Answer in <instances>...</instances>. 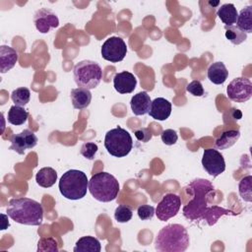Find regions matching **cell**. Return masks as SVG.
Wrapping results in <instances>:
<instances>
[{
	"mask_svg": "<svg viewBox=\"0 0 252 252\" xmlns=\"http://www.w3.org/2000/svg\"><path fill=\"white\" fill-rule=\"evenodd\" d=\"M186 190L193 195V199L183 208V215L186 219L190 220H205L209 225H214L223 215L235 216V213L222 207H208V194L214 191V186L209 180L195 179L186 187Z\"/></svg>",
	"mask_w": 252,
	"mask_h": 252,
	"instance_id": "obj_1",
	"label": "cell"
},
{
	"mask_svg": "<svg viewBox=\"0 0 252 252\" xmlns=\"http://www.w3.org/2000/svg\"><path fill=\"white\" fill-rule=\"evenodd\" d=\"M6 213L16 222L26 225H40L43 220L41 204L25 197L11 199Z\"/></svg>",
	"mask_w": 252,
	"mask_h": 252,
	"instance_id": "obj_2",
	"label": "cell"
},
{
	"mask_svg": "<svg viewBox=\"0 0 252 252\" xmlns=\"http://www.w3.org/2000/svg\"><path fill=\"white\" fill-rule=\"evenodd\" d=\"M187 229L178 223L163 226L157 234L155 248L160 252H183L189 246Z\"/></svg>",
	"mask_w": 252,
	"mask_h": 252,
	"instance_id": "obj_3",
	"label": "cell"
},
{
	"mask_svg": "<svg viewBox=\"0 0 252 252\" xmlns=\"http://www.w3.org/2000/svg\"><path fill=\"white\" fill-rule=\"evenodd\" d=\"M89 191L99 202H111L119 193V183L112 174L100 171L94 173L89 180Z\"/></svg>",
	"mask_w": 252,
	"mask_h": 252,
	"instance_id": "obj_4",
	"label": "cell"
},
{
	"mask_svg": "<svg viewBox=\"0 0 252 252\" xmlns=\"http://www.w3.org/2000/svg\"><path fill=\"white\" fill-rule=\"evenodd\" d=\"M89 189V180L85 172L78 169H70L63 173L59 180V191L63 197L69 200L84 198Z\"/></svg>",
	"mask_w": 252,
	"mask_h": 252,
	"instance_id": "obj_5",
	"label": "cell"
},
{
	"mask_svg": "<svg viewBox=\"0 0 252 252\" xmlns=\"http://www.w3.org/2000/svg\"><path fill=\"white\" fill-rule=\"evenodd\" d=\"M73 73L77 86L88 90L96 88L102 78V70L100 66L92 60L78 62L74 67Z\"/></svg>",
	"mask_w": 252,
	"mask_h": 252,
	"instance_id": "obj_6",
	"label": "cell"
},
{
	"mask_svg": "<svg viewBox=\"0 0 252 252\" xmlns=\"http://www.w3.org/2000/svg\"><path fill=\"white\" fill-rule=\"evenodd\" d=\"M104 147L111 156L123 158L131 152L133 140L128 131L117 126L105 134Z\"/></svg>",
	"mask_w": 252,
	"mask_h": 252,
	"instance_id": "obj_7",
	"label": "cell"
},
{
	"mask_svg": "<svg viewBox=\"0 0 252 252\" xmlns=\"http://www.w3.org/2000/svg\"><path fill=\"white\" fill-rule=\"evenodd\" d=\"M127 53V45L125 41L118 36L108 37L101 46V56L103 59L112 63L120 62Z\"/></svg>",
	"mask_w": 252,
	"mask_h": 252,
	"instance_id": "obj_8",
	"label": "cell"
},
{
	"mask_svg": "<svg viewBox=\"0 0 252 252\" xmlns=\"http://www.w3.org/2000/svg\"><path fill=\"white\" fill-rule=\"evenodd\" d=\"M226 94L229 99L235 102H245L252 95V83L245 77L233 79L226 88Z\"/></svg>",
	"mask_w": 252,
	"mask_h": 252,
	"instance_id": "obj_9",
	"label": "cell"
},
{
	"mask_svg": "<svg viewBox=\"0 0 252 252\" xmlns=\"http://www.w3.org/2000/svg\"><path fill=\"white\" fill-rule=\"evenodd\" d=\"M181 207V199L178 195L173 193L165 194L158 202L155 214L161 221L168 220L170 218L177 215Z\"/></svg>",
	"mask_w": 252,
	"mask_h": 252,
	"instance_id": "obj_10",
	"label": "cell"
},
{
	"mask_svg": "<svg viewBox=\"0 0 252 252\" xmlns=\"http://www.w3.org/2000/svg\"><path fill=\"white\" fill-rule=\"evenodd\" d=\"M202 165L208 174L213 177L219 176L225 170L223 156L216 149H206L203 153Z\"/></svg>",
	"mask_w": 252,
	"mask_h": 252,
	"instance_id": "obj_11",
	"label": "cell"
},
{
	"mask_svg": "<svg viewBox=\"0 0 252 252\" xmlns=\"http://www.w3.org/2000/svg\"><path fill=\"white\" fill-rule=\"evenodd\" d=\"M10 150L15 151L19 155H24L26 150L32 149L37 144V137L34 132L30 129H25L18 134H14L10 138Z\"/></svg>",
	"mask_w": 252,
	"mask_h": 252,
	"instance_id": "obj_12",
	"label": "cell"
},
{
	"mask_svg": "<svg viewBox=\"0 0 252 252\" xmlns=\"http://www.w3.org/2000/svg\"><path fill=\"white\" fill-rule=\"evenodd\" d=\"M33 23L36 30L41 33H47L51 29H56L59 26L57 15L48 8L37 10L33 16Z\"/></svg>",
	"mask_w": 252,
	"mask_h": 252,
	"instance_id": "obj_13",
	"label": "cell"
},
{
	"mask_svg": "<svg viewBox=\"0 0 252 252\" xmlns=\"http://www.w3.org/2000/svg\"><path fill=\"white\" fill-rule=\"evenodd\" d=\"M113 86L115 91L119 94H131L137 86V79L132 73L123 71L115 74L113 78Z\"/></svg>",
	"mask_w": 252,
	"mask_h": 252,
	"instance_id": "obj_14",
	"label": "cell"
},
{
	"mask_svg": "<svg viewBox=\"0 0 252 252\" xmlns=\"http://www.w3.org/2000/svg\"><path fill=\"white\" fill-rule=\"evenodd\" d=\"M149 114L156 120H166L171 114V103L163 97H157L151 103Z\"/></svg>",
	"mask_w": 252,
	"mask_h": 252,
	"instance_id": "obj_15",
	"label": "cell"
},
{
	"mask_svg": "<svg viewBox=\"0 0 252 252\" xmlns=\"http://www.w3.org/2000/svg\"><path fill=\"white\" fill-rule=\"evenodd\" d=\"M151 103H152L151 97L148 94V93L145 91L134 94L130 101L131 109L133 113L137 116L145 115L149 113L151 108Z\"/></svg>",
	"mask_w": 252,
	"mask_h": 252,
	"instance_id": "obj_16",
	"label": "cell"
},
{
	"mask_svg": "<svg viewBox=\"0 0 252 252\" xmlns=\"http://www.w3.org/2000/svg\"><path fill=\"white\" fill-rule=\"evenodd\" d=\"M19 58L18 52L16 49L8 46H0V72L6 73L11 70L17 63Z\"/></svg>",
	"mask_w": 252,
	"mask_h": 252,
	"instance_id": "obj_17",
	"label": "cell"
},
{
	"mask_svg": "<svg viewBox=\"0 0 252 252\" xmlns=\"http://www.w3.org/2000/svg\"><path fill=\"white\" fill-rule=\"evenodd\" d=\"M73 107L76 109H83L90 105L92 100V94L90 90L85 88L73 89L70 94Z\"/></svg>",
	"mask_w": 252,
	"mask_h": 252,
	"instance_id": "obj_18",
	"label": "cell"
},
{
	"mask_svg": "<svg viewBox=\"0 0 252 252\" xmlns=\"http://www.w3.org/2000/svg\"><path fill=\"white\" fill-rule=\"evenodd\" d=\"M228 77V71L221 61L215 62L208 69V79L216 85L223 84Z\"/></svg>",
	"mask_w": 252,
	"mask_h": 252,
	"instance_id": "obj_19",
	"label": "cell"
},
{
	"mask_svg": "<svg viewBox=\"0 0 252 252\" xmlns=\"http://www.w3.org/2000/svg\"><path fill=\"white\" fill-rule=\"evenodd\" d=\"M101 245L97 238L94 236H83L79 238L73 249L74 252H100Z\"/></svg>",
	"mask_w": 252,
	"mask_h": 252,
	"instance_id": "obj_20",
	"label": "cell"
},
{
	"mask_svg": "<svg viewBox=\"0 0 252 252\" xmlns=\"http://www.w3.org/2000/svg\"><path fill=\"white\" fill-rule=\"evenodd\" d=\"M57 180V172L52 167H42L40 168L36 175L35 181L36 183L43 188H49L55 184Z\"/></svg>",
	"mask_w": 252,
	"mask_h": 252,
	"instance_id": "obj_21",
	"label": "cell"
},
{
	"mask_svg": "<svg viewBox=\"0 0 252 252\" xmlns=\"http://www.w3.org/2000/svg\"><path fill=\"white\" fill-rule=\"evenodd\" d=\"M217 16L225 26H232L236 23L238 13L233 4L226 3L219 8L217 11Z\"/></svg>",
	"mask_w": 252,
	"mask_h": 252,
	"instance_id": "obj_22",
	"label": "cell"
},
{
	"mask_svg": "<svg viewBox=\"0 0 252 252\" xmlns=\"http://www.w3.org/2000/svg\"><path fill=\"white\" fill-rule=\"evenodd\" d=\"M240 137L238 130L223 131L215 142V147L219 150H225L233 146Z\"/></svg>",
	"mask_w": 252,
	"mask_h": 252,
	"instance_id": "obj_23",
	"label": "cell"
},
{
	"mask_svg": "<svg viewBox=\"0 0 252 252\" xmlns=\"http://www.w3.org/2000/svg\"><path fill=\"white\" fill-rule=\"evenodd\" d=\"M236 26L246 33L252 32V6L243 8L237 16Z\"/></svg>",
	"mask_w": 252,
	"mask_h": 252,
	"instance_id": "obj_24",
	"label": "cell"
},
{
	"mask_svg": "<svg viewBox=\"0 0 252 252\" xmlns=\"http://www.w3.org/2000/svg\"><path fill=\"white\" fill-rule=\"evenodd\" d=\"M28 116H29V113L23 106L15 104L10 107L8 111L7 119H8V122L11 123L12 125L18 126V125L24 124L27 121Z\"/></svg>",
	"mask_w": 252,
	"mask_h": 252,
	"instance_id": "obj_25",
	"label": "cell"
},
{
	"mask_svg": "<svg viewBox=\"0 0 252 252\" xmlns=\"http://www.w3.org/2000/svg\"><path fill=\"white\" fill-rule=\"evenodd\" d=\"M225 37L233 44H240L246 40L247 33L241 31L237 26H224Z\"/></svg>",
	"mask_w": 252,
	"mask_h": 252,
	"instance_id": "obj_26",
	"label": "cell"
},
{
	"mask_svg": "<svg viewBox=\"0 0 252 252\" xmlns=\"http://www.w3.org/2000/svg\"><path fill=\"white\" fill-rule=\"evenodd\" d=\"M11 98L16 105L24 106L30 101L31 92L28 88H24V87L18 88L12 92Z\"/></svg>",
	"mask_w": 252,
	"mask_h": 252,
	"instance_id": "obj_27",
	"label": "cell"
},
{
	"mask_svg": "<svg viewBox=\"0 0 252 252\" xmlns=\"http://www.w3.org/2000/svg\"><path fill=\"white\" fill-rule=\"evenodd\" d=\"M251 181L252 177L251 175H247L243 177L238 185V191L240 197L246 201V202H251L252 201V189H251Z\"/></svg>",
	"mask_w": 252,
	"mask_h": 252,
	"instance_id": "obj_28",
	"label": "cell"
},
{
	"mask_svg": "<svg viewBox=\"0 0 252 252\" xmlns=\"http://www.w3.org/2000/svg\"><path fill=\"white\" fill-rule=\"evenodd\" d=\"M133 216L132 209L126 205H119L114 211V219L118 222H128Z\"/></svg>",
	"mask_w": 252,
	"mask_h": 252,
	"instance_id": "obj_29",
	"label": "cell"
},
{
	"mask_svg": "<svg viewBox=\"0 0 252 252\" xmlns=\"http://www.w3.org/2000/svg\"><path fill=\"white\" fill-rule=\"evenodd\" d=\"M58 245L54 238L52 237H46V238H40L37 243V251H51V252H57Z\"/></svg>",
	"mask_w": 252,
	"mask_h": 252,
	"instance_id": "obj_30",
	"label": "cell"
},
{
	"mask_svg": "<svg viewBox=\"0 0 252 252\" xmlns=\"http://www.w3.org/2000/svg\"><path fill=\"white\" fill-rule=\"evenodd\" d=\"M97 150H98V148H97L96 144L88 142V143H85L82 145L80 153L84 158H86L88 159H94Z\"/></svg>",
	"mask_w": 252,
	"mask_h": 252,
	"instance_id": "obj_31",
	"label": "cell"
},
{
	"mask_svg": "<svg viewBox=\"0 0 252 252\" xmlns=\"http://www.w3.org/2000/svg\"><path fill=\"white\" fill-rule=\"evenodd\" d=\"M137 214L142 220H152L155 215V208L150 205H141L140 207H138Z\"/></svg>",
	"mask_w": 252,
	"mask_h": 252,
	"instance_id": "obj_32",
	"label": "cell"
},
{
	"mask_svg": "<svg viewBox=\"0 0 252 252\" xmlns=\"http://www.w3.org/2000/svg\"><path fill=\"white\" fill-rule=\"evenodd\" d=\"M160 138H161V141L165 145L171 146V145H174L177 142L178 136H177V133H176L175 130H173V129H165V130L162 131V133L160 135Z\"/></svg>",
	"mask_w": 252,
	"mask_h": 252,
	"instance_id": "obj_33",
	"label": "cell"
},
{
	"mask_svg": "<svg viewBox=\"0 0 252 252\" xmlns=\"http://www.w3.org/2000/svg\"><path fill=\"white\" fill-rule=\"evenodd\" d=\"M186 91L194 96H202L204 94V88L201 82L197 80L190 82L186 87Z\"/></svg>",
	"mask_w": 252,
	"mask_h": 252,
	"instance_id": "obj_34",
	"label": "cell"
},
{
	"mask_svg": "<svg viewBox=\"0 0 252 252\" xmlns=\"http://www.w3.org/2000/svg\"><path fill=\"white\" fill-rule=\"evenodd\" d=\"M134 134H135V137H136L139 141H141V142H143V143L149 142V141L151 140V138H152V133H151V131H150L148 128H140V129H137V130L134 132Z\"/></svg>",
	"mask_w": 252,
	"mask_h": 252,
	"instance_id": "obj_35",
	"label": "cell"
}]
</instances>
